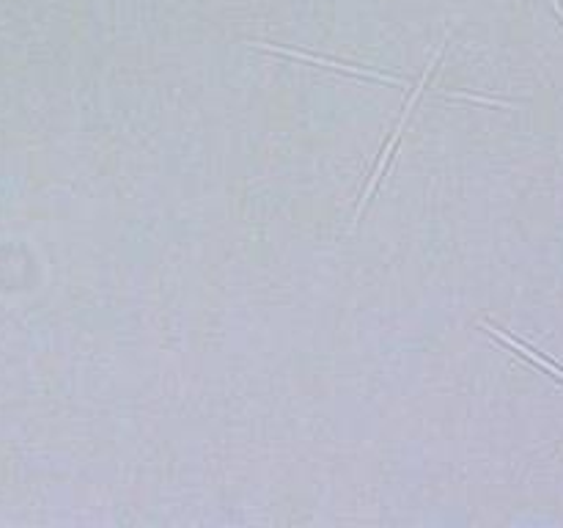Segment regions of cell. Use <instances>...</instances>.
I'll return each instance as SVG.
<instances>
[{
  "label": "cell",
  "mask_w": 563,
  "mask_h": 528,
  "mask_svg": "<svg viewBox=\"0 0 563 528\" xmlns=\"http://www.w3.org/2000/svg\"><path fill=\"white\" fill-rule=\"evenodd\" d=\"M489 333H495L498 336L500 341H506V344L509 346H515V350H520V355H526L528 361L531 363H537V366H542V369H548L550 374H553V377H559L561 383H563V366L561 363H555V361H550V358H544L542 352H537V350H531V346L528 344H522V341H517V339H511V336H506L504 330H498V328H493L489 330Z\"/></svg>",
  "instance_id": "cell-1"
}]
</instances>
